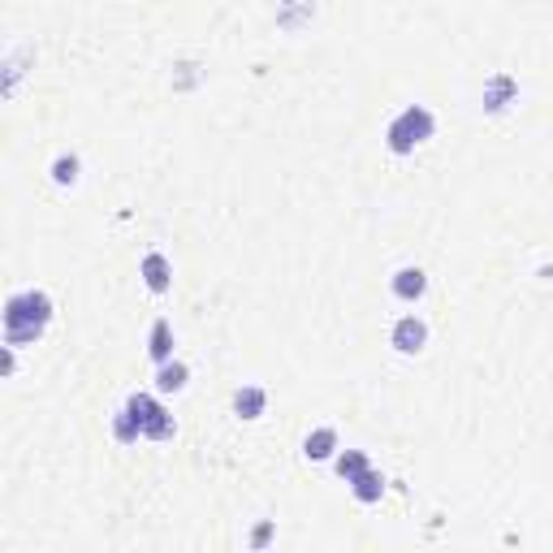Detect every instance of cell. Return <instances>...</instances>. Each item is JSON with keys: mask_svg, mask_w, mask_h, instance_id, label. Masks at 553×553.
<instances>
[{"mask_svg": "<svg viewBox=\"0 0 553 553\" xmlns=\"http://www.w3.org/2000/svg\"><path fill=\"white\" fill-rule=\"evenodd\" d=\"M52 299H48V290H18V294H9L4 299V346H31V342H40L44 329L52 325Z\"/></svg>", "mask_w": 553, "mask_h": 553, "instance_id": "6da1fadb", "label": "cell"}, {"mask_svg": "<svg viewBox=\"0 0 553 553\" xmlns=\"http://www.w3.org/2000/svg\"><path fill=\"white\" fill-rule=\"evenodd\" d=\"M437 134V117L433 109H424V104H406V109L385 126V147L394 156H411L420 143H428Z\"/></svg>", "mask_w": 553, "mask_h": 553, "instance_id": "7a4b0ae2", "label": "cell"}, {"mask_svg": "<svg viewBox=\"0 0 553 553\" xmlns=\"http://www.w3.org/2000/svg\"><path fill=\"white\" fill-rule=\"evenodd\" d=\"M126 406H130V415L138 420V428H143V437H147V442H169V437L177 433L174 415H169V411H165L152 394H130V398H126Z\"/></svg>", "mask_w": 553, "mask_h": 553, "instance_id": "3957f363", "label": "cell"}, {"mask_svg": "<svg viewBox=\"0 0 553 553\" xmlns=\"http://www.w3.org/2000/svg\"><path fill=\"white\" fill-rule=\"evenodd\" d=\"M514 100H519V78H514V74H506V69L488 74L485 91H480V104H485V112H506Z\"/></svg>", "mask_w": 553, "mask_h": 553, "instance_id": "277c9868", "label": "cell"}, {"mask_svg": "<svg viewBox=\"0 0 553 553\" xmlns=\"http://www.w3.org/2000/svg\"><path fill=\"white\" fill-rule=\"evenodd\" d=\"M389 342H394V351L398 354H420L428 346V325H424L420 316H402L394 333H389Z\"/></svg>", "mask_w": 553, "mask_h": 553, "instance_id": "5b68a950", "label": "cell"}, {"mask_svg": "<svg viewBox=\"0 0 553 553\" xmlns=\"http://www.w3.org/2000/svg\"><path fill=\"white\" fill-rule=\"evenodd\" d=\"M138 277H143V286L152 290V294H165V290L174 286V264H169V255H165V251H147L143 264H138Z\"/></svg>", "mask_w": 553, "mask_h": 553, "instance_id": "8992f818", "label": "cell"}, {"mask_svg": "<svg viewBox=\"0 0 553 553\" xmlns=\"http://www.w3.org/2000/svg\"><path fill=\"white\" fill-rule=\"evenodd\" d=\"M389 290H394V299H402V303H420L424 294H428V272L424 268H398L389 277Z\"/></svg>", "mask_w": 553, "mask_h": 553, "instance_id": "52a82bcc", "label": "cell"}, {"mask_svg": "<svg viewBox=\"0 0 553 553\" xmlns=\"http://www.w3.org/2000/svg\"><path fill=\"white\" fill-rule=\"evenodd\" d=\"M147 354H152V363H169L174 359V325L160 316L152 320V333H147Z\"/></svg>", "mask_w": 553, "mask_h": 553, "instance_id": "ba28073f", "label": "cell"}, {"mask_svg": "<svg viewBox=\"0 0 553 553\" xmlns=\"http://www.w3.org/2000/svg\"><path fill=\"white\" fill-rule=\"evenodd\" d=\"M351 493H354V502L372 506V502H380V497H385V476H380V471H372V467H363V471L351 480Z\"/></svg>", "mask_w": 553, "mask_h": 553, "instance_id": "9c48e42d", "label": "cell"}, {"mask_svg": "<svg viewBox=\"0 0 553 553\" xmlns=\"http://www.w3.org/2000/svg\"><path fill=\"white\" fill-rule=\"evenodd\" d=\"M268 406V394L260 385H243L238 394H234V411H238V420H260Z\"/></svg>", "mask_w": 553, "mask_h": 553, "instance_id": "30bf717a", "label": "cell"}, {"mask_svg": "<svg viewBox=\"0 0 553 553\" xmlns=\"http://www.w3.org/2000/svg\"><path fill=\"white\" fill-rule=\"evenodd\" d=\"M303 454H308L311 463H325V459H333V454H337V428H316V433H308Z\"/></svg>", "mask_w": 553, "mask_h": 553, "instance_id": "8fae6325", "label": "cell"}, {"mask_svg": "<svg viewBox=\"0 0 553 553\" xmlns=\"http://www.w3.org/2000/svg\"><path fill=\"white\" fill-rule=\"evenodd\" d=\"M186 380H191V368H186L182 359H169V363H160V372H156V389H160V394H182Z\"/></svg>", "mask_w": 553, "mask_h": 553, "instance_id": "7c38bea8", "label": "cell"}, {"mask_svg": "<svg viewBox=\"0 0 553 553\" xmlns=\"http://www.w3.org/2000/svg\"><path fill=\"white\" fill-rule=\"evenodd\" d=\"M48 174H52V182H57V186H74V182H78V174H83V160H78L74 152H61L52 165H48Z\"/></svg>", "mask_w": 553, "mask_h": 553, "instance_id": "4fadbf2b", "label": "cell"}, {"mask_svg": "<svg viewBox=\"0 0 553 553\" xmlns=\"http://www.w3.org/2000/svg\"><path fill=\"white\" fill-rule=\"evenodd\" d=\"M363 467H372V463H368V454H363V450H342V454L333 459V471H337V476H342L346 485H351V480L359 476V471H363Z\"/></svg>", "mask_w": 553, "mask_h": 553, "instance_id": "5bb4252c", "label": "cell"}, {"mask_svg": "<svg viewBox=\"0 0 553 553\" xmlns=\"http://www.w3.org/2000/svg\"><path fill=\"white\" fill-rule=\"evenodd\" d=\"M112 437L121 445H130V442H138L143 437V428H138V420L130 415V406H121L117 415H112Z\"/></svg>", "mask_w": 553, "mask_h": 553, "instance_id": "9a60e30c", "label": "cell"}, {"mask_svg": "<svg viewBox=\"0 0 553 553\" xmlns=\"http://www.w3.org/2000/svg\"><path fill=\"white\" fill-rule=\"evenodd\" d=\"M272 531H277V528H272V523H260V528L251 531V549H264L268 540H272Z\"/></svg>", "mask_w": 553, "mask_h": 553, "instance_id": "2e32d148", "label": "cell"}]
</instances>
